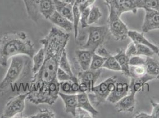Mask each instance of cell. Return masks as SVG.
<instances>
[{
	"label": "cell",
	"instance_id": "obj_44",
	"mask_svg": "<svg viewBox=\"0 0 159 118\" xmlns=\"http://www.w3.org/2000/svg\"><path fill=\"white\" fill-rule=\"evenodd\" d=\"M71 89L73 94H77L79 93V81L72 82Z\"/></svg>",
	"mask_w": 159,
	"mask_h": 118
},
{
	"label": "cell",
	"instance_id": "obj_46",
	"mask_svg": "<svg viewBox=\"0 0 159 118\" xmlns=\"http://www.w3.org/2000/svg\"><path fill=\"white\" fill-rule=\"evenodd\" d=\"M134 118H151L150 114H147L146 113L142 112V113H138L137 115H136Z\"/></svg>",
	"mask_w": 159,
	"mask_h": 118
},
{
	"label": "cell",
	"instance_id": "obj_23",
	"mask_svg": "<svg viewBox=\"0 0 159 118\" xmlns=\"http://www.w3.org/2000/svg\"><path fill=\"white\" fill-rule=\"evenodd\" d=\"M56 11L67 19L73 21V6L60 0H53Z\"/></svg>",
	"mask_w": 159,
	"mask_h": 118
},
{
	"label": "cell",
	"instance_id": "obj_8",
	"mask_svg": "<svg viewBox=\"0 0 159 118\" xmlns=\"http://www.w3.org/2000/svg\"><path fill=\"white\" fill-rule=\"evenodd\" d=\"M28 96L26 93L17 95L11 99L5 106L2 113L0 116L2 118H14L17 115L21 113L25 109V100Z\"/></svg>",
	"mask_w": 159,
	"mask_h": 118
},
{
	"label": "cell",
	"instance_id": "obj_2",
	"mask_svg": "<svg viewBox=\"0 0 159 118\" xmlns=\"http://www.w3.org/2000/svg\"><path fill=\"white\" fill-rule=\"evenodd\" d=\"M35 52L33 43L23 32L6 33L0 37V66L6 67L8 60L18 55L32 59Z\"/></svg>",
	"mask_w": 159,
	"mask_h": 118
},
{
	"label": "cell",
	"instance_id": "obj_33",
	"mask_svg": "<svg viewBox=\"0 0 159 118\" xmlns=\"http://www.w3.org/2000/svg\"><path fill=\"white\" fill-rule=\"evenodd\" d=\"M57 79L59 81V82L68 81V80H71V82L79 81L77 77L75 76H70V74H68L64 70H63L60 67L58 68L57 73Z\"/></svg>",
	"mask_w": 159,
	"mask_h": 118
},
{
	"label": "cell",
	"instance_id": "obj_15",
	"mask_svg": "<svg viewBox=\"0 0 159 118\" xmlns=\"http://www.w3.org/2000/svg\"><path fill=\"white\" fill-rule=\"evenodd\" d=\"M154 79H155L153 77L147 74L140 78H131L129 92L136 95L137 93L144 92L146 91V86L148 85L147 82Z\"/></svg>",
	"mask_w": 159,
	"mask_h": 118
},
{
	"label": "cell",
	"instance_id": "obj_32",
	"mask_svg": "<svg viewBox=\"0 0 159 118\" xmlns=\"http://www.w3.org/2000/svg\"><path fill=\"white\" fill-rule=\"evenodd\" d=\"M135 44L137 47V55L148 57H153V56L156 54L148 46L139 44Z\"/></svg>",
	"mask_w": 159,
	"mask_h": 118
},
{
	"label": "cell",
	"instance_id": "obj_9",
	"mask_svg": "<svg viewBox=\"0 0 159 118\" xmlns=\"http://www.w3.org/2000/svg\"><path fill=\"white\" fill-rule=\"evenodd\" d=\"M109 78L101 82L98 85L94 86L90 93H88L92 103L98 106L107 101V99L111 92L108 89Z\"/></svg>",
	"mask_w": 159,
	"mask_h": 118
},
{
	"label": "cell",
	"instance_id": "obj_14",
	"mask_svg": "<svg viewBox=\"0 0 159 118\" xmlns=\"http://www.w3.org/2000/svg\"><path fill=\"white\" fill-rule=\"evenodd\" d=\"M59 96L63 100L66 112L75 118L76 109L78 107L77 94H66L60 92Z\"/></svg>",
	"mask_w": 159,
	"mask_h": 118
},
{
	"label": "cell",
	"instance_id": "obj_24",
	"mask_svg": "<svg viewBox=\"0 0 159 118\" xmlns=\"http://www.w3.org/2000/svg\"><path fill=\"white\" fill-rule=\"evenodd\" d=\"M145 66L147 74L155 79H159V61L152 57H146Z\"/></svg>",
	"mask_w": 159,
	"mask_h": 118
},
{
	"label": "cell",
	"instance_id": "obj_7",
	"mask_svg": "<svg viewBox=\"0 0 159 118\" xmlns=\"http://www.w3.org/2000/svg\"><path fill=\"white\" fill-rule=\"evenodd\" d=\"M108 29L114 38L118 41H123L128 37L129 30L126 24L121 20L120 17L113 11L109 10Z\"/></svg>",
	"mask_w": 159,
	"mask_h": 118
},
{
	"label": "cell",
	"instance_id": "obj_10",
	"mask_svg": "<svg viewBox=\"0 0 159 118\" xmlns=\"http://www.w3.org/2000/svg\"><path fill=\"white\" fill-rule=\"evenodd\" d=\"M129 93V83L124 79H117L115 90L110 93L107 101L115 104L120 99L126 96Z\"/></svg>",
	"mask_w": 159,
	"mask_h": 118
},
{
	"label": "cell",
	"instance_id": "obj_49",
	"mask_svg": "<svg viewBox=\"0 0 159 118\" xmlns=\"http://www.w3.org/2000/svg\"><path fill=\"white\" fill-rule=\"evenodd\" d=\"M157 55H158V57H159V52L157 53Z\"/></svg>",
	"mask_w": 159,
	"mask_h": 118
},
{
	"label": "cell",
	"instance_id": "obj_1",
	"mask_svg": "<svg viewBox=\"0 0 159 118\" xmlns=\"http://www.w3.org/2000/svg\"><path fill=\"white\" fill-rule=\"evenodd\" d=\"M68 33L52 27L40 43L45 50V61L39 71L33 76L30 87L48 83L57 79L61 57L69 41Z\"/></svg>",
	"mask_w": 159,
	"mask_h": 118
},
{
	"label": "cell",
	"instance_id": "obj_6",
	"mask_svg": "<svg viewBox=\"0 0 159 118\" xmlns=\"http://www.w3.org/2000/svg\"><path fill=\"white\" fill-rule=\"evenodd\" d=\"M109 10L119 17L127 12L137 13L139 9H144L143 0H105Z\"/></svg>",
	"mask_w": 159,
	"mask_h": 118
},
{
	"label": "cell",
	"instance_id": "obj_34",
	"mask_svg": "<svg viewBox=\"0 0 159 118\" xmlns=\"http://www.w3.org/2000/svg\"><path fill=\"white\" fill-rule=\"evenodd\" d=\"M56 117L55 113L52 111L44 109H39V112L36 114L28 116L27 118H55Z\"/></svg>",
	"mask_w": 159,
	"mask_h": 118
},
{
	"label": "cell",
	"instance_id": "obj_27",
	"mask_svg": "<svg viewBox=\"0 0 159 118\" xmlns=\"http://www.w3.org/2000/svg\"><path fill=\"white\" fill-rule=\"evenodd\" d=\"M102 68L115 72L121 71V68L118 61L115 58L114 56L112 54H110L107 57H106Z\"/></svg>",
	"mask_w": 159,
	"mask_h": 118
},
{
	"label": "cell",
	"instance_id": "obj_17",
	"mask_svg": "<svg viewBox=\"0 0 159 118\" xmlns=\"http://www.w3.org/2000/svg\"><path fill=\"white\" fill-rule=\"evenodd\" d=\"M75 56L78 63L83 71L90 69L94 53L85 49L78 50L75 51Z\"/></svg>",
	"mask_w": 159,
	"mask_h": 118
},
{
	"label": "cell",
	"instance_id": "obj_5",
	"mask_svg": "<svg viewBox=\"0 0 159 118\" xmlns=\"http://www.w3.org/2000/svg\"><path fill=\"white\" fill-rule=\"evenodd\" d=\"M106 26H92L89 28V36L86 43L83 46V49L93 53L103 44L108 32Z\"/></svg>",
	"mask_w": 159,
	"mask_h": 118
},
{
	"label": "cell",
	"instance_id": "obj_12",
	"mask_svg": "<svg viewBox=\"0 0 159 118\" xmlns=\"http://www.w3.org/2000/svg\"><path fill=\"white\" fill-rule=\"evenodd\" d=\"M102 73V69L98 70H93L89 69L79 73L78 79L79 82H84L87 84L89 90L87 93H90L97 80L99 79Z\"/></svg>",
	"mask_w": 159,
	"mask_h": 118
},
{
	"label": "cell",
	"instance_id": "obj_41",
	"mask_svg": "<svg viewBox=\"0 0 159 118\" xmlns=\"http://www.w3.org/2000/svg\"><path fill=\"white\" fill-rule=\"evenodd\" d=\"M150 103L152 106V112L150 114L151 118H159V103H156L152 99L150 100Z\"/></svg>",
	"mask_w": 159,
	"mask_h": 118
},
{
	"label": "cell",
	"instance_id": "obj_4",
	"mask_svg": "<svg viewBox=\"0 0 159 118\" xmlns=\"http://www.w3.org/2000/svg\"><path fill=\"white\" fill-rule=\"evenodd\" d=\"M28 60L23 55L14 56L4 78L0 83V93L6 91L8 87L23 76Z\"/></svg>",
	"mask_w": 159,
	"mask_h": 118
},
{
	"label": "cell",
	"instance_id": "obj_20",
	"mask_svg": "<svg viewBox=\"0 0 159 118\" xmlns=\"http://www.w3.org/2000/svg\"><path fill=\"white\" fill-rule=\"evenodd\" d=\"M116 59L121 68V72L126 77H129V57L126 55L125 50L124 48H119L117 50V53L114 56Z\"/></svg>",
	"mask_w": 159,
	"mask_h": 118
},
{
	"label": "cell",
	"instance_id": "obj_19",
	"mask_svg": "<svg viewBox=\"0 0 159 118\" xmlns=\"http://www.w3.org/2000/svg\"><path fill=\"white\" fill-rule=\"evenodd\" d=\"M49 20L55 25L60 27L61 28L63 29L66 32H70L74 30L73 22L62 16L57 11L49 19Z\"/></svg>",
	"mask_w": 159,
	"mask_h": 118
},
{
	"label": "cell",
	"instance_id": "obj_16",
	"mask_svg": "<svg viewBox=\"0 0 159 118\" xmlns=\"http://www.w3.org/2000/svg\"><path fill=\"white\" fill-rule=\"evenodd\" d=\"M128 37L135 44H139L149 47L156 54H157L159 52V47L147 39L143 33H139L135 30H129Z\"/></svg>",
	"mask_w": 159,
	"mask_h": 118
},
{
	"label": "cell",
	"instance_id": "obj_48",
	"mask_svg": "<svg viewBox=\"0 0 159 118\" xmlns=\"http://www.w3.org/2000/svg\"><path fill=\"white\" fill-rule=\"evenodd\" d=\"M86 1V0H75V2L74 4H76L80 6V4H83V2H84Z\"/></svg>",
	"mask_w": 159,
	"mask_h": 118
},
{
	"label": "cell",
	"instance_id": "obj_18",
	"mask_svg": "<svg viewBox=\"0 0 159 118\" xmlns=\"http://www.w3.org/2000/svg\"><path fill=\"white\" fill-rule=\"evenodd\" d=\"M78 97V107H81L87 112H89L92 117H96L99 115V112L92 105L88 93L86 92L79 93H77Z\"/></svg>",
	"mask_w": 159,
	"mask_h": 118
},
{
	"label": "cell",
	"instance_id": "obj_39",
	"mask_svg": "<svg viewBox=\"0 0 159 118\" xmlns=\"http://www.w3.org/2000/svg\"><path fill=\"white\" fill-rule=\"evenodd\" d=\"M75 118H93V117L89 112L87 111L86 110H84L81 107H78L76 109Z\"/></svg>",
	"mask_w": 159,
	"mask_h": 118
},
{
	"label": "cell",
	"instance_id": "obj_25",
	"mask_svg": "<svg viewBox=\"0 0 159 118\" xmlns=\"http://www.w3.org/2000/svg\"><path fill=\"white\" fill-rule=\"evenodd\" d=\"M45 58V54L44 48L42 47L40 48L39 50L35 53L33 56V67H32V72L33 74H35L36 73L39 71L40 68L43 65Z\"/></svg>",
	"mask_w": 159,
	"mask_h": 118
},
{
	"label": "cell",
	"instance_id": "obj_38",
	"mask_svg": "<svg viewBox=\"0 0 159 118\" xmlns=\"http://www.w3.org/2000/svg\"><path fill=\"white\" fill-rule=\"evenodd\" d=\"M60 92L66 94H73L71 89L72 82L71 80L60 82Z\"/></svg>",
	"mask_w": 159,
	"mask_h": 118
},
{
	"label": "cell",
	"instance_id": "obj_45",
	"mask_svg": "<svg viewBox=\"0 0 159 118\" xmlns=\"http://www.w3.org/2000/svg\"><path fill=\"white\" fill-rule=\"evenodd\" d=\"M89 90V87L87 84L84 82H79V93L86 92L87 93Z\"/></svg>",
	"mask_w": 159,
	"mask_h": 118
},
{
	"label": "cell",
	"instance_id": "obj_22",
	"mask_svg": "<svg viewBox=\"0 0 159 118\" xmlns=\"http://www.w3.org/2000/svg\"><path fill=\"white\" fill-rule=\"evenodd\" d=\"M29 18L34 22L38 23L39 19L38 4L39 0H23Z\"/></svg>",
	"mask_w": 159,
	"mask_h": 118
},
{
	"label": "cell",
	"instance_id": "obj_36",
	"mask_svg": "<svg viewBox=\"0 0 159 118\" xmlns=\"http://www.w3.org/2000/svg\"><path fill=\"white\" fill-rule=\"evenodd\" d=\"M144 10L150 9L159 11V0H143Z\"/></svg>",
	"mask_w": 159,
	"mask_h": 118
},
{
	"label": "cell",
	"instance_id": "obj_47",
	"mask_svg": "<svg viewBox=\"0 0 159 118\" xmlns=\"http://www.w3.org/2000/svg\"><path fill=\"white\" fill-rule=\"evenodd\" d=\"M61 1L63 2H65L66 4H71V5H74L75 2V0H60Z\"/></svg>",
	"mask_w": 159,
	"mask_h": 118
},
{
	"label": "cell",
	"instance_id": "obj_26",
	"mask_svg": "<svg viewBox=\"0 0 159 118\" xmlns=\"http://www.w3.org/2000/svg\"><path fill=\"white\" fill-rule=\"evenodd\" d=\"M81 10L80 9L79 6L74 4L73 5V26L75 38L77 39L79 35V28L80 24L81 18Z\"/></svg>",
	"mask_w": 159,
	"mask_h": 118
},
{
	"label": "cell",
	"instance_id": "obj_43",
	"mask_svg": "<svg viewBox=\"0 0 159 118\" xmlns=\"http://www.w3.org/2000/svg\"><path fill=\"white\" fill-rule=\"evenodd\" d=\"M95 1L96 0H86L84 2H83V4H80L79 6V7L81 11L82 10L86 9L87 8L91 7V6L94 4V2H95Z\"/></svg>",
	"mask_w": 159,
	"mask_h": 118
},
{
	"label": "cell",
	"instance_id": "obj_30",
	"mask_svg": "<svg viewBox=\"0 0 159 118\" xmlns=\"http://www.w3.org/2000/svg\"><path fill=\"white\" fill-rule=\"evenodd\" d=\"M59 67L61 69H62L63 70H64L70 76H74L73 70L71 69V67L70 64L69 60L68 59V57H67L66 50L64 51V52L62 53V55L61 57Z\"/></svg>",
	"mask_w": 159,
	"mask_h": 118
},
{
	"label": "cell",
	"instance_id": "obj_28",
	"mask_svg": "<svg viewBox=\"0 0 159 118\" xmlns=\"http://www.w3.org/2000/svg\"><path fill=\"white\" fill-rule=\"evenodd\" d=\"M102 14L99 7L96 6L91 7L87 22L89 26L92 25L93 24L97 23L102 17Z\"/></svg>",
	"mask_w": 159,
	"mask_h": 118
},
{
	"label": "cell",
	"instance_id": "obj_13",
	"mask_svg": "<svg viewBox=\"0 0 159 118\" xmlns=\"http://www.w3.org/2000/svg\"><path fill=\"white\" fill-rule=\"evenodd\" d=\"M135 96V94L129 92L126 96L120 99L115 104L118 112L127 113L133 112L135 109L136 105Z\"/></svg>",
	"mask_w": 159,
	"mask_h": 118
},
{
	"label": "cell",
	"instance_id": "obj_42",
	"mask_svg": "<svg viewBox=\"0 0 159 118\" xmlns=\"http://www.w3.org/2000/svg\"><path fill=\"white\" fill-rule=\"evenodd\" d=\"M96 53H97L98 54H99L100 56H101L102 57H103L105 58L107 57L111 54L107 51L106 48L102 46L99 47L96 51Z\"/></svg>",
	"mask_w": 159,
	"mask_h": 118
},
{
	"label": "cell",
	"instance_id": "obj_37",
	"mask_svg": "<svg viewBox=\"0 0 159 118\" xmlns=\"http://www.w3.org/2000/svg\"><path fill=\"white\" fill-rule=\"evenodd\" d=\"M91 7L87 8L86 9L83 10L81 12V18H80V25L82 28H85L87 27L88 25V19H89V15Z\"/></svg>",
	"mask_w": 159,
	"mask_h": 118
},
{
	"label": "cell",
	"instance_id": "obj_11",
	"mask_svg": "<svg viewBox=\"0 0 159 118\" xmlns=\"http://www.w3.org/2000/svg\"><path fill=\"white\" fill-rule=\"evenodd\" d=\"M146 14L141 30L143 33H148L155 30H159V11L150 9L144 10Z\"/></svg>",
	"mask_w": 159,
	"mask_h": 118
},
{
	"label": "cell",
	"instance_id": "obj_31",
	"mask_svg": "<svg viewBox=\"0 0 159 118\" xmlns=\"http://www.w3.org/2000/svg\"><path fill=\"white\" fill-rule=\"evenodd\" d=\"M105 60L106 58L102 57L96 53H94L89 69L93 70H98L101 69L103 67Z\"/></svg>",
	"mask_w": 159,
	"mask_h": 118
},
{
	"label": "cell",
	"instance_id": "obj_3",
	"mask_svg": "<svg viewBox=\"0 0 159 118\" xmlns=\"http://www.w3.org/2000/svg\"><path fill=\"white\" fill-rule=\"evenodd\" d=\"M60 92V82L56 79L48 83L30 87L27 99L34 105H52L59 98Z\"/></svg>",
	"mask_w": 159,
	"mask_h": 118
},
{
	"label": "cell",
	"instance_id": "obj_40",
	"mask_svg": "<svg viewBox=\"0 0 159 118\" xmlns=\"http://www.w3.org/2000/svg\"><path fill=\"white\" fill-rule=\"evenodd\" d=\"M126 55L129 57H131L133 56L137 55V47L136 44L134 42H131L126 48L125 50Z\"/></svg>",
	"mask_w": 159,
	"mask_h": 118
},
{
	"label": "cell",
	"instance_id": "obj_21",
	"mask_svg": "<svg viewBox=\"0 0 159 118\" xmlns=\"http://www.w3.org/2000/svg\"><path fill=\"white\" fill-rule=\"evenodd\" d=\"M38 8L39 14L47 20L56 11L53 0H39Z\"/></svg>",
	"mask_w": 159,
	"mask_h": 118
},
{
	"label": "cell",
	"instance_id": "obj_29",
	"mask_svg": "<svg viewBox=\"0 0 159 118\" xmlns=\"http://www.w3.org/2000/svg\"><path fill=\"white\" fill-rule=\"evenodd\" d=\"M147 74L145 65L130 66L129 67V78H137L142 77Z\"/></svg>",
	"mask_w": 159,
	"mask_h": 118
},
{
	"label": "cell",
	"instance_id": "obj_35",
	"mask_svg": "<svg viewBox=\"0 0 159 118\" xmlns=\"http://www.w3.org/2000/svg\"><path fill=\"white\" fill-rule=\"evenodd\" d=\"M146 61V57L135 55L129 57V66H139L145 65Z\"/></svg>",
	"mask_w": 159,
	"mask_h": 118
}]
</instances>
